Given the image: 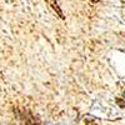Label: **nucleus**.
Wrapping results in <instances>:
<instances>
[{"label": "nucleus", "instance_id": "nucleus-1", "mask_svg": "<svg viewBox=\"0 0 125 125\" xmlns=\"http://www.w3.org/2000/svg\"><path fill=\"white\" fill-rule=\"evenodd\" d=\"M18 114V118L20 120H23L25 123H35V118L33 116V114H31L29 110H20V113L21 114H19L18 111H15Z\"/></svg>", "mask_w": 125, "mask_h": 125}, {"label": "nucleus", "instance_id": "nucleus-2", "mask_svg": "<svg viewBox=\"0 0 125 125\" xmlns=\"http://www.w3.org/2000/svg\"><path fill=\"white\" fill-rule=\"evenodd\" d=\"M48 1H49V4H50L51 6H53V9L55 10V13H56V14L59 15V18L64 20V19H65V15L62 14V11H61L60 6L58 5V1H56V0H48Z\"/></svg>", "mask_w": 125, "mask_h": 125}, {"label": "nucleus", "instance_id": "nucleus-3", "mask_svg": "<svg viewBox=\"0 0 125 125\" xmlns=\"http://www.w3.org/2000/svg\"><path fill=\"white\" fill-rule=\"evenodd\" d=\"M115 101H116V104L120 108H125V101H123L121 99H115Z\"/></svg>", "mask_w": 125, "mask_h": 125}, {"label": "nucleus", "instance_id": "nucleus-4", "mask_svg": "<svg viewBox=\"0 0 125 125\" xmlns=\"http://www.w3.org/2000/svg\"><path fill=\"white\" fill-rule=\"evenodd\" d=\"M91 1H93V3H98V1H99V0H91Z\"/></svg>", "mask_w": 125, "mask_h": 125}, {"label": "nucleus", "instance_id": "nucleus-5", "mask_svg": "<svg viewBox=\"0 0 125 125\" xmlns=\"http://www.w3.org/2000/svg\"><path fill=\"white\" fill-rule=\"evenodd\" d=\"M123 95H124V98H125V91H124V94H123Z\"/></svg>", "mask_w": 125, "mask_h": 125}]
</instances>
